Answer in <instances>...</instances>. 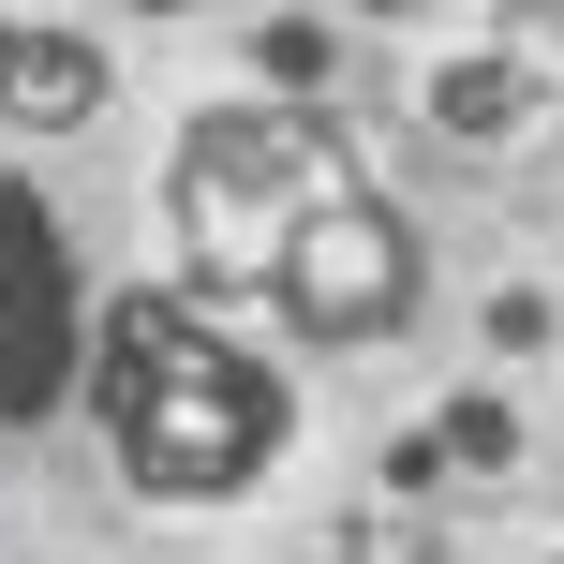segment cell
Returning a JSON list of instances; mask_svg holds the SVG:
<instances>
[{"label": "cell", "mask_w": 564, "mask_h": 564, "mask_svg": "<svg viewBox=\"0 0 564 564\" xmlns=\"http://www.w3.org/2000/svg\"><path fill=\"white\" fill-rule=\"evenodd\" d=\"M75 371H89V268H75V224H59L45 178H0V431L75 416Z\"/></svg>", "instance_id": "4"}, {"label": "cell", "mask_w": 564, "mask_h": 564, "mask_svg": "<svg viewBox=\"0 0 564 564\" xmlns=\"http://www.w3.org/2000/svg\"><path fill=\"white\" fill-rule=\"evenodd\" d=\"M341 164H357V149H341V119H327V105H282V89H253V105H208L194 134H178V164H164L178 297H194V312L268 297L282 224H297V208L327 194Z\"/></svg>", "instance_id": "2"}, {"label": "cell", "mask_w": 564, "mask_h": 564, "mask_svg": "<svg viewBox=\"0 0 564 564\" xmlns=\"http://www.w3.org/2000/svg\"><path fill=\"white\" fill-rule=\"evenodd\" d=\"M253 59H268V89H282V105H312V89H327V30H312V15H282Z\"/></svg>", "instance_id": "7"}, {"label": "cell", "mask_w": 564, "mask_h": 564, "mask_svg": "<svg viewBox=\"0 0 564 564\" xmlns=\"http://www.w3.org/2000/svg\"><path fill=\"white\" fill-rule=\"evenodd\" d=\"M327 15H416V0H327Z\"/></svg>", "instance_id": "8"}, {"label": "cell", "mask_w": 564, "mask_h": 564, "mask_svg": "<svg viewBox=\"0 0 564 564\" xmlns=\"http://www.w3.org/2000/svg\"><path fill=\"white\" fill-rule=\"evenodd\" d=\"M416 105H431V134H490V119L520 105V75H506V59H446V75H431Z\"/></svg>", "instance_id": "6"}, {"label": "cell", "mask_w": 564, "mask_h": 564, "mask_svg": "<svg viewBox=\"0 0 564 564\" xmlns=\"http://www.w3.org/2000/svg\"><path fill=\"white\" fill-rule=\"evenodd\" d=\"M75 401L105 416L119 476L149 490V506H238V490L282 460V431H297V401H282V371L253 341H224L178 282H134V297L89 312V371Z\"/></svg>", "instance_id": "1"}, {"label": "cell", "mask_w": 564, "mask_h": 564, "mask_svg": "<svg viewBox=\"0 0 564 564\" xmlns=\"http://www.w3.org/2000/svg\"><path fill=\"white\" fill-rule=\"evenodd\" d=\"M105 45L89 30H45V15H0V119L15 134H75V119H105Z\"/></svg>", "instance_id": "5"}, {"label": "cell", "mask_w": 564, "mask_h": 564, "mask_svg": "<svg viewBox=\"0 0 564 564\" xmlns=\"http://www.w3.org/2000/svg\"><path fill=\"white\" fill-rule=\"evenodd\" d=\"M268 297H282V327H312V341H401V327H416V297H431V253H416V224L341 164L327 194L282 224Z\"/></svg>", "instance_id": "3"}]
</instances>
